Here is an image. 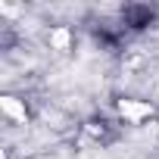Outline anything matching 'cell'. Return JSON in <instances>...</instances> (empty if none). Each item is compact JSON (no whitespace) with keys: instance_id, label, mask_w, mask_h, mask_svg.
Listing matches in <instances>:
<instances>
[{"instance_id":"obj_1","label":"cell","mask_w":159,"mask_h":159,"mask_svg":"<svg viewBox=\"0 0 159 159\" xmlns=\"http://www.w3.org/2000/svg\"><path fill=\"white\" fill-rule=\"evenodd\" d=\"M116 112H119V122L125 125H147L153 119V103L150 100H137V97H122L116 103Z\"/></svg>"}]
</instances>
